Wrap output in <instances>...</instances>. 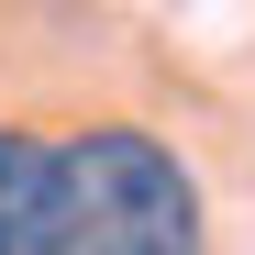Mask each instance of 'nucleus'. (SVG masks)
<instances>
[{"label":"nucleus","mask_w":255,"mask_h":255,"mask_svg":"<svg viewBox=\"0 0 255 255\" xmlns=\"http://www.w3.org/2000/svg\"><path fill=\"white\" fill-rule=\"evenodd\" d=\"M67 255H200V178L133 122L67 144Z\"/></svg>","instance_id":"obj_1"},{"label":"nucleus","mask_w":255,"mask_h":255,"mask_svg":"<svg viewBox=\"0 0 255 255\" xmlns=\"http://www.w3.org/2000/svg\"><path fill=\"white\" fill-rule=\"evenodd\" d=\"M0 255H67V144L0 122Z\"/></svg>","instance_id":"obj_2"}]
</instances>
